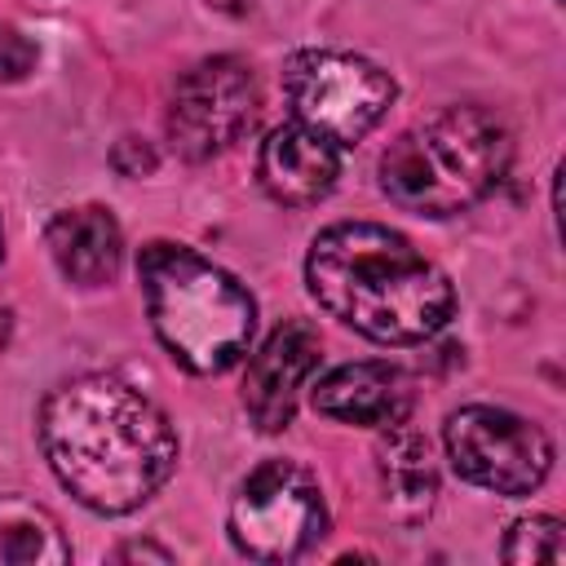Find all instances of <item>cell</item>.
Returning <instances> with one entry per match:
<instances>
[{
  "label": "cell",
  "instance_id": "6da1fadb",
  "mask_svg": "<svg viewBox=\"0 0 566 566\" xmlns=\"http://www.w3.org/2000/svg\"><path fill=\"white\" fill-rule=\"evenodd\" d=\"M40 447L57 482L93 513H133L177 464L168 416L119 376H75L40 407Z\"/></svg>",
  "mask_w": 566,
  "mask_h": 566
},
{
  "label": "cell",
  "instance_id": "7a4b0ae2",
  "mask_svg": "<svg viewBox=\"0 0 566 566\" xmlns=\"http://www.w3.org/2000/svg\"><path fill=\"white\" fill-rule=\"evenodd\" d=\"M305 283L332 318L380 345H416L455 310L447 274L402 234L371 221L323 230L310 248Z\"/></svg>",
  "mask_w": 566,
  "mask_h": 566
},
{
  "label": "cell",
  "instance_id": "3957f363",
  "mask_svg": "<svg viewBox=\"0 0 566 566\" xmlns=\"http://www.w3.org/2000/svg\"><path fill=\"white\" fill-rule=\"evenodd\" d=\"M137 274L150 327L186 371L217 376L248 354L256 305L221 265L181 243H146Z\"/></svg>",
  "mask_w": 566,
  "mask_h": 566
},
{
  "label": "cell",
  "instance_id": "277c9868",
  "mask_svg": "<svg viewBox=\"0 0 566 566\" xmlns=\"http://www.w3.org/2000/svg\"><path fill=\"white\" fill-rule=\"evenodd\" d=\"M513 137L504 119L478 106H447L398 133L380 155V186L398 208L451 217L478 203L509 168Z\"/></svg>",
  "mask_w": 566,
  "mask_h": 566
},
{
  "label": "cell",
  "instance_id": "5b68a950",
  "mask_svg": "<svg viewBox=\"0 0 566 566\" xmlns=\"http://www.w3.org/2000/svg\"><path fill=\"white\" fill-rule=\"evenodd\" d=\"M283 84H287L296 124L314 128L332 146L363 142L394 102V80L376 62L336 53V49L296 53L283 71Z\"/></svg>",
  "mask_w": 566,
  "mask_h": 566
},
{
  "label": "cell",
  "instance_id": "8992f818",
  "mask_svg": "<svg viewBox=\"0 0 566 566\" xmlns=\"http://www.w3.org/2000/svg\"><path fill=\"white\" fill-rule=\"evenodd\" d=\"M327 531V504L310 469L292 460L256 464L230 504V539L256 562H292Z\"/></svg>",
  "mask_w": 566,
  "mask_h": 566
},
{
  "label": "cell",
  "instance_id": "52a82bcc",
  "mask_svg": "<svg viewBox=\"0 0 566 566\" xmlns=\"http://www.w3.org/2000/svg\"><path fill=\"white\" fill-rule=\"evenodd\" d=\"M447 455L464 482L495 495H531L553 469L544 429L504 407H460L447 420Z\"/></svg>",
  "mask_w": 566,
  "mask_h": 566
},
{
  "label": "cell",
  "instance_id": "ba28073f",
  "mask_svg": "<svg viewBox=\"0 0 566 566\" xmlns=\"http://www.w3.org/2000/svg\"><path fill=\"white\" fill-rule=\"evenodd\" d=\"M261 115V84L239 57L195 62L172 93L168 137L186 159H208L234 146Z\"/></svg>",
  "mask_w": 566,
  "mask_h": 566
},
{
  "label": "cell",
  "instance_id": "9c48e42d",
  "mask_svg": "<svg viewBox=\"0 0 566 566\" xmlns=\"http://www.w3.org/2000/svg\"><path fill=\"white\" fill-rule=\"evenodd\" d=\"M318 349H323L318 332L305 318H287L252 354L248 376H243V407H248L256 429L279 433L292 424L296 394H301L305 376L318 367Z\"/></svg>",
  "mask_w": 566,
  "mask_h": 566
},
{
  "label": "cell",
  "instance_id": "30bf717a",
  "mask_svg": "<svg viewBox=\"0 0 566 566\" xmlns=\"http://www.w3.org/2000/svg\"><path fill=\"white\" fill-rule=\"evenodd\" d=\"M256 172H261V186L270 199L287 203V208H305V203H318L336 186L340 159H336V146L327 137H318L314 128L283 124L265 137Z\"/></svg>",
  "mask_w": 566,
  "mask_h": 566
},
{
  "label": "cell",
  "instance_id": "8fae6325",
  "mask_svg": "<svg viewBox=\"0 0 566 566\" xmlns=\"http://www.w3.org/2000/svg\"><path fill=\"white\" fill-rule=\"evenodd\" d=\"M314 407L345 424H398L411 407V380L389 363H345L314 385Z\"/></svg>",
  "mask_w": 566,
  "mask_h": 566
},
{
  "label": "cell",
  "instance_id": "7c38bea8",
  "mask_svg": "<svg viewBox=\"0 0 566 566\" xmlns=\"http://www.w3.org/2000/svg\"><path fill=\"white\" fill-rule=\"evenodd\" d=\"M49 252L57 261V270L71 283L97 287L111 283L119 274V256H124V234L115 226V217L97 203L88 208H66L49 221Z\"/></svg>",
  "mask_w": 566,
  "mask_h": 566
},
{
  "label": "cell",
  "instance_id": "4fadbf2b",
  "mask_svg": "<svg viewBox=\"0 0 566 566\" xmlns=\"http://www.w3.org/2000/svg\"><path fill=\"white\" fill-rule=\"evenodd\" d=\"M376 478L385 513L398 522H420L438 500V464L429 455V442L402 420L385 424L376 442Z\"/></svg>",
  "mask_w": 566,
  "mask_h": 566
},
{
  "label": "cell",
  "instance_id": "5bb4252c",
  "mask_svg": "<svg viewBox=\"0 0 566 566\" xmlns=\"http://www.w3.org/2000/svg\"><path fill=\"white\" fill-rule=\"evenodd\" d=\"M62 562H71V544L57 517L27 495H0V566H62Z\"/></svg>",
  "mask_w": 566,
  "mask_h": 566
},
{
  "label": "cell",
  "instance_id": "9a60e30c",
  "mask_svg": "<svg viewBox=\"0 0 566 566\" xmlns=\"http://www.w3.org/2000/svg\"><path fill=\"white\" fill-rule=\"evenodd\" d=\"M504 562H566V526L557 517H522L513 522L504 548Z\"/></svg>",
  "mask_w": 566,
  "mask_h": 566
},
{
  "label": "cell",
  "instance_id": "2e32d148",
  "mask_svg": "<svg viewBox=\"0 0 566 566\" xmlns=\"http://www.w3.org/2000/svg\"><path fill=\"white\" fill-rule=\"evenodd\" d=\"M31 66H35V44L13 27H0V80H22Z\"/></svg>",
  "mask_w": 566,
  "mask_h": 566
},
{
  "label": "cell",
  "instance_id": "e0dca14e",
  "mask_svg": "<svg viewBox=\"0 0 566 566\" xmlns=\"http://www.w3.org/2000/svg\"><path fill=\"white\" fill-rule=\"evenodd\" d=\"M115 168H119L124 177H142V172H150V168H155V155H150L137 137H124V142L115 146Z\"/></svg>",
  "mask_w": 566,
  "mask_h": 566
},
{
  "label": "cell",
  "instance_id": "ac0fdd59",
  "mask_svg": "<svg viewBox=\"0 0 566 566\" xmlns=\"http://www.w3.org/2000/svg\"><path fill=\"white\" fill-rule=\"evenodd\" d=\"M142 557H150V562H172V553L168 548H155V544H124V548H115V562H142Z\"/></svg>",
  "mask_w": 566,
  "mask_h": 566
},
{
  "label": "cell",
  "instance_id": "d6986e66",
  "mask_svg": "<svg viewBox=\"0 0 566 566\" xmlns=\"http://www.w3.org/2000/svg\"><path fill=\"white\" fill-rule=\"evenodd\" d=\"M203 4H212V9H221V13H248V9H252V0H203Z\"/></svg>",
  "mask_w": 566,
  "mask_h": 566
},
{
  "label": "cell",
  "instance_id": "ffe728a7",
  "mask_svg": "<svg viewBox=\"0 0 566 566\" xmlns=\"http://www.w3.org/2000/svg\"><path fill=\"white\" fill-rule=\"evenodd\" d=\"M0 252H4V239H0Z\"/></svg>",
  "mask_w": 566,
  "mask_h": 566
}]
</instances>
